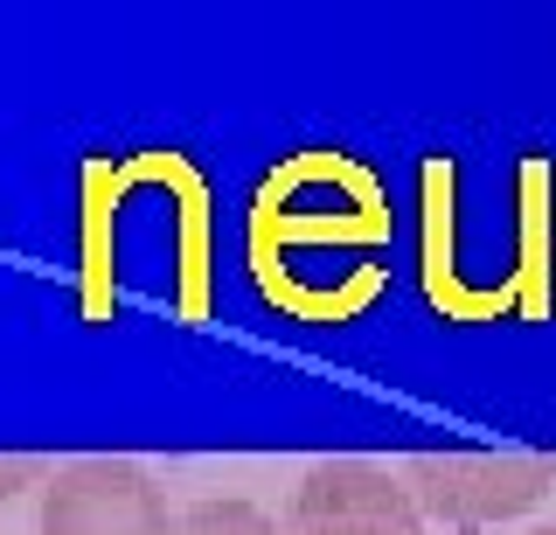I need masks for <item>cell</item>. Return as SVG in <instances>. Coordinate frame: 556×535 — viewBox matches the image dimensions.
I'll list each match as a JSON object with an SVG mask.
<instances>
[{
	"label": "cell",
	"instance_id": "obj_2",
	"mask_svg": "<svg viewBox=\"0 0 556 535\" xmlns=\"http://www.w3.org/2000/svg\"><path fill=\"white\" fill-rule=\"evenodd\" d=\"M181 514L167 508L161 480L132 459H70L42 480L35 535H174Z\"/></svg>",
	"mask_w": 556,
	"mask_h": 535
},
{
	"label": "cell",
	"instance_id": "obj_5",
	"mask_svg": "<svg viewBox=\"0 0 556 535\" xmlns=\"http://www.w3.org/2000/svg\"><path fill=\"white\" fill-rule=\"evenodd\" d=\"M42 480H49V466H42V459H22V453L0 459V514H8V500H14V494L42 487Z\"/></svg>",
	"mask_w": 556,
	"mask_h": 535
},
{
	"label": "cell",
	"instance_id": "obj_1",
	"mask_svg": "<svg viewBox=\"0 0 556 535\" xmlns=\"http://www.w3.org/2000/svg\"><path fill=\"white\" fill-rule=\"evenodd\" d=\"M404 494L417 500L425 522L452 528H486V522H515V514L543 508L556 487V459L549 453H417L396 466Z\"/></svg>",
	"mask_w": 556,
	"mask_h": 535
},
{
	"label": "cell",
	"instance_id": "obj_3",
	"mask_svg": "<svg viewBox=\"0 0 556 535\" xmlns=\"http://www.w3.org/2000/svg\"><path fill=\"white\" fill-rule=\"evenodd\" d=\"M278 535H425L404 480L376 459H320L300 473Z\"/></svg>",
	"mask_w": 556,
	"mask_h": 535
},
{
	"label": "cell",
	"instance_id": "obj_6",
	"mask_svg": "<svg viewBox=\"0 0 556 535\" xmlns=\"http://www.w3.org/2000/svg\"><path fill=\"white\" fill-rule=\"evenodd\" d=\"M535 535H556V528H535Z\"/></svg>",
	"mask_w": 556,
	"mask_h": 535
},
{
	"label": "cell",
	"instance_id": "obj_4",
	"mask_svg": "<svg viewBox=\"0 0 556 535\" xmlns=\"http://www.w3.org/2000/svg\"><path fill=\"white\" fill-rule=\"evenodd\" d=\"M174 535H278V522L257 500H237V494H223V500H195V508H181V528Z\"/></svg>",
	"mask_w": 556,
	"mask_h": 535
}]
</instances>
